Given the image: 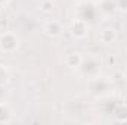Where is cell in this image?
Segmentation results:
<instances>
[{"label": "cell", "mask_w": 127, "mask_h": 125, "mask_svg": "<svg viewBox=\"0 0 127 125\" xmlns=\"http://www.w3.org/2000/svg\"><path fill=\"white\" fill-rule=\"evenodd\" d=\"M21 40L18 34L13 31H4L0 34V52L6 55H12L19 49Z\"/></svg>", "instance_id": "obj_4"}, {"label": "cell", "mask_w": 127, "mask_h": 125, "mask_svg": "<svg viewBox=\"0 0 127 125\" xmlns=\"http://www.w3.org/2000/svg\"><path fill=\"white\" fill-rule=\"evenodd\" d=\"M97 7H99V13H103V15H114L117 12L115 0H99Z\"/></svg>", "instance_id": "obj_8"}, {"label": "cell", "mask_w": 127, "mask_h": 125, "mask_svg": "<svg viewBox=\"0 0 127 125\" xmlns=\"http://www.w3.org/2000/svg\"><path fill=\"white\" fill-rule=\"evenodd\" d=\"M117 40V31L111 27H106L103 30H100L99 32V41L102 44H111Z\"/></svg>", "instance_id": "obj_7"}, {"label": "cell", "mask_w": 127, "mask_h": 125, "mask_svg": "<svg viewBox=\"0 0 127 125\" xmlns=\"http://www.w3.org/2000/svg\"><path fill=\"white\" fill-rule=\"evenodd\" d=\"M38 6H40V10L43 13H50L53 9V0H41Z\"/></svg>", "instance_id": "obj_13"}, {"label": "cell", "mask_w": 127, "mask_h": 125, "mask_svg": "<svg viewBox=\"0 0 127 125\" xmlns=\"http://www.w3.org/2000/svg\"><path fill=\"white\" fill-rule=\"evenodd\" d=\"M99 16V7L97 3H95L93 0H80L75 9V18L81 19L87 24L95 22L96 18Z\"/></svg>", "instance_id": "obj_3"}, {"label": "cell", "mask_w": 127, "mask_h": 125, "mask_svg": "<svg viewBox=\"0 0 127 125\" xmlns=\"http://www.w3.org/2000/svg\"><path fill=\"white\" fill-rule=\"evenodd\" d=\"M12 119V109L6 100H0V124H6Z\"/></svg>", "instance_id": "obj_10"}, {"label": "cell", "mask_w": 127, "mask_h": 125, "mask_svg": "<svg viewBox=\"0 0 127 125\" xmlns=\"http://www.w3.org/2000/svg\"><path fill=\"white\" fill-rule=\"evenodd\" d=\"M115 3H117V10L127 12V0H115Z\"/></svg>", "instance_id": "obj_14"}, {"label": "cell", "mask_w": 127, "mask_h": 125, "mask_svg": "<svg viewBox=\"0 0 127 125\" xmlns=\"http://www.w3.org/2000/svg\"><path fill=\"white\" fill-rule=\"evenodd\" d=\"M87 87H89V93L99 99L112 93V80L109 77H103L99 74L87 80Z\"/></svg>", "instance_id": "obj_1"}, {"label": "cell", "mask_w": 127, "mask_h": 125, "mask_svg": "<svg viewBox=\"0 0 127 125\" xmlns=\"http://www.w3.org/2000/svg\"><path fill=\"white\" fill-rule=\"evenodd\" d=\"M10 81V72L4 65H0V85H7Z\"/></svg>", "instance_id": "obj_12"}, {"label": "cell", "mask_w": 127, "mask_h": 125, "mask_svg": "<svg viewBox=\"0 0 127 125\" xmlns=\"http://www.w3.org/2000/svg\"><path fill=\"white\" fill-rule=\"evenodd\" d=\"M112 115L117 122H127V103H118Z\"/></svg>", "instance_id": "obj_11"}, {"label": "cell", "mask_w": 127, "mask_h": 125, "mask_svg": "<svg viewBox=\"0 0 127 125\" xmlns=\"http://www.w3.org/2000/svg\"><path fill=\"white\" fill-rule=\"evenodd\" d=\"M124 77H126V80H127V69H126V74H124Z\"/></svg>", "instance_id": "obj_17"}, {"label": "cell", "mask_w": 127, "mask_h": 125, "mask_svg": "<svg viewBox=\"0 0 127 125\" xmlns=\"http://www.w3.org/2000/svg\"><path fill=\"white\" fill-rule=\"evenodd\" d=\"M62 31H64L62 24H61L59 21H56V19H49V21H46V22L43 24V32H44L47 37H50V38L59 37V35L62 34Z\"/></svg>", "instance_id": "obj_6"}, {"label": "cell", "mask_w": 127, "mask_h": 125, "mask_svg": "<svg viewBox=\"0 0 127 125\" xmlns=\"http://www.w3.org/2000/svg\"><path fill=\"white\" fill-rule=\"evenodd\" d=\"M89 30H90V24H87L81 19H77V18L69 25V34L75 40H84L89 35Z\"/></svg>", "instance_id": "obj_5"}, {"label": "cell", "mask_w": 127, "mask_h": 125, "mask_svg": "<svg viewBox=\"0 0 127 125\" xmlns=\"http://www.w3.org/2000/svg\"><path fill=\"white\" fill-rule=\"evenodd\" d=\"M9 1H10V0H0V10L6 9V6L9 4Z\"/></svg>", "instance_id": "obj_16"}, {"label": "cell", "mask_w": 127, "mask_h": 125, "mask_svg": "<svg viewBox=\"0 0 127 125\" xmlns=\"http://www.w3.org/2000/svg\"><path fill=\"white\" fill-rule=\"evenodd\" d=\"M100 69H102L100 58L96 56V55H89V56H83V61L75 71L78 72L80 77L89 80V78H93L96 75H99Z\"/></svg>", "instance_id": "obj_2"}, {"label": "cell", "mask_w": 127, "mask_h": 125, "mask_svg": "<svg viewBox=\"0 0 127 125\" xmlns=\"http://www.w3.org/2000/svg\"><path fill=\"white\" fill-rule=\"evenodd\" d=\"M7 96V90H6V85H0V100H4Z\"/></svg>", "instance_id": "obj_15"}, {"label": "cell", "mask_w": 127, "mask_h": 125, "mask_svg": "<svg viewBox=\"0 0 127 125\" xmlns=\"http://www.w3.org/2000/svg\"><path fill=\"white\" fill-rule=\"evenodd\" d=\"M81 61H83V55H81L80 52H71V53H68V55L65 56V59H64L65 65H66L68 68H71V69H77V68L80 66Z\"/></svg>", "instance_id": "obj_9"}]
</instances>
